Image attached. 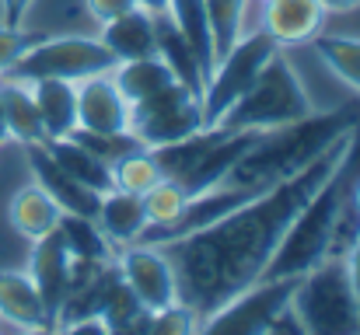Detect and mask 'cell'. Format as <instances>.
<instances>
[{"mask_svg":"<svg viewBox=\"0 0 360 335\" xmlns=\"http://www.w3.org/2000/svg\"><path fill=\"white\" fill-rule=\"evenodd\" d=\"M311 98L301 84V77L294 74V67L287 63V56L276 49L269 56V63L259 70V77L248 84V91L241 95L231 109L224 112L214 126L224 133H238V129H273L294 119L311 115ZM210 129V126H207Z\"/></svg>","mask_w":360,"mask_h":335,"instance_id":"4","label":"cell"},{"mask_svg":"<svg viewBox=\"0 0 360 335\" xmlns=\"http://www.w3.org/2000/svg\"><path fill=\"white\" fill-rule=\"evenodd\" d=\"M70 258L77 262H112L116 258V248L112 241L98 230V223L91 217H77V214H63L60 223H56Z\"/></svg>","mask_w":360,"mask_h":335,"instance_id":"24","label":"cell"},{"mask_svg":"<svg viewBox=\"0 0 360 335\" xmlns=\"http://www.w3.org/2000/svg\"><path fill=\"white\" fill-rule=\"evenodd\" d=\"M276 53V42L266 32H255L248 39H238L210 70L200 109H203V126H214L224 112L238 102L248 91V84L259 77V70L269 63V56Z\"/></svg>","mask_w":360,"mask_h":335,"instance_id":"6","label":"cell"},{"mask_svg":"<svg viewBox=\"0 0 360 335\" xmlns=\"http://www.w3.org/2000/svg\"><path fill=\"white\" fill-rule=\"evenodd\" d=\"M200 129H203L200 98L179 81L168 84L165 91H158L154 98H147V102L129 109V133L147 150L175 143V140H186V136H193Z\"/></svg>","mask_w":360,"mask_h":335,"instance_id":"7","label":"cell"},{"mask_svg":"<svg viewBox=\"0 0 360 335\" xmlns=\"http://www.w3.org/2000/svg\"><path fill=\"white\" fill-rule=\"evenodd\" d=\"M154 25H158V56L172 67L179 84H186L196 98H203L207 77H203V67H200L193 46L186 42V35L175 28V21L168 14H154Z\"/></svg>","mask_w":360,"mask_h":335,"instance_id":"20","label":"cell"},{"mask_svg":"<svg viewBox=\"0 0 360 335\" xmlns=\"http://www.w3.org/2000/svg\"><path fill=\"white\" fill-rule=\"evenodd\" d=\"M315 49L326 60V67L360 91V39L350 35H315Z\"/></svg>","mask_w":360,"mask_h":335,"instance_id":"26","label":"cell"},{"mask_svg":"<svg viewBox=\"0 0 360 335\" xmlns=\"http://www.w3.org/2000/svg\"><path fill=\"white\" fill-rule=\"evenodd\" d=\"M95 223H98V230H102L112 244H133V241H140V234H143V227H147L143 199H140L136 192L112 189V192L102 196Z\"/></svg>","mask_w":360,"mask_h":335,"instance_id":"18","label":"cell"},{"mask_svg":"<svg viewBox=\"0 0 360 335\" xmlns=\"http://www.w3.org/2000/svg\"><path fill=\"white\" fill-rule=\"evenodd\" d=\"M28 88H32L35 109L42 115L46 140H63L77 129V88L70 81L42 77V81H32Z\"/></svg>","mask_w":360,"mask_h":335,"instance_id":"16","label":"cell"},{"mask_svg":"<svg viewBox=\"0 0 360 335\" xmlns=\"http://www.w3.org/2000/svg\"><path fill=\"white\" fill-rule=\"evenodd\" d=\"M245 4L248 0H207V18H210V35H214V56L217 60L241 39Z\"/></svg>","mask_w":360,"mask_h":335,"instance_id":"28","label":"cell"},{"mask_svg":"<svg viewBox=\"0 0 360 335\" xmlns=\"http://www.w3.org/2000/svg\"><path fill=\"white\" fill-rule=\"evenodd\" d=\"M70 269H74V258H70L60 230H49V234L32 241L28 276H32L46 311L53 315V322H56V315H60V308H63V301L70 294Z\"/></svg>","mask_w":360,"mask_h":335,"instance_id":"10","label":"cell"},{"mask_svg":"<svg viewBox=\"0 0 360 335\" xmlns=\"http://www.w3.org/2000/svg\"><path fill=\"white\" fill-rule=\"evenodd\" d=\"M193 329H200V315L179 301V304H172V308L150 311L143 332H193Z\"/></svg>","mask_w":360,"mask_h":335,"instance_id":"29","label":"cell"},{"mask_svg":"<svg viewBox=\"0 0 360 335\" xmlns=\"http://www.w3.org/2000/svg\"><path fill=\"white\" fill-rule=\"evenodd\" d=\"M290 311L311 335H360V308L347 255H326L308 272H301Z\"/></svg>","mask_w":360,"mask_h":335,"instance_id":"3","label":"cell"},{"mask_svg":"<svg viewBox=\"0 0 360 335\" xmlns=\"http://www.w3.org/2000/svg\"><path fill=\"white\" fill-rule=\"evenodd\" d=\"M63 217V210L56 206V199L39 185V182H28L21 185L14 196H11V206H7V221L18 234L25 237H42L49 230H56V223Z\"/></svg>","mask_w":360,"mask_h":335,"instance_id":"17","label":"cell"},{"mask_svg":"<svg viewBox=\"0 0 360 335\" xmlns=\"http://www.w3.org/2000/svg\"><path fill=\"white\" fill-rule=\"evenodd\" d=\"M326 11H354V7H360V0H319Z\"/></svg>","mask_w":360,"mask_h":335,"instance_id":"34","label":"cell"},{"mask_svg":"<svg viewBox=\"0 0 360 335\" xmlns=\"http://www.w3.org/2000/svg\"><path fill=\"white\" fill-rule=\"evenodd\" d=\"M0 318L7 325L28 329V332L56 329V322L46 311V304H42L32 276L21 272V269H0Z\"/></svg>","mask_w":360,"mask_h":335,"instance_id":"13","label":"cell"},{"mask_svg":"<svg viewBox=\"0 0 360 335\" xmlns=\"http://www.w3.org/2000/svg\"><path fill=\"white\" fill-rule=\"evenodd\" d=\"M357 122L350 109L336 112H311L304 119L262 129L259 140L235 161V168L224 175L221 185H238V189H269L294 171H301L308 161H315L340 133H347Z\"/></svg>","mask_w":360,"mask_h":335,"instance_id":"2","label":"cell"},{"mask_svg":"<svg viewBox=\"0 0 360 335\" xmlns=\"http://www.w3.org/2000/svg\"><path fill=\"white\" fill-rule=\"evenodd\" d=\"M25 150H28V164H32L35 182L56 199V206L63 214H77V217H91L95 221L102 196L95 189L81 185L63 164H56V157L46 150V143H25Z\"/></svg>","mask_w":360,"mask_h":335,"instance_id":"11","label":"cell"},{"mask_svg":"<svg viewBox=\"0 0 360 335\" xmlns=\"http://www.w3.org/2000/svg\"><path fill=\"white\" fill-rule=\"evenodd\" d=\"M158 178H165V175H161V168H158V161L147 147H136V150L122 154L120 161H112V185L122 192L143 196Z\"/></svg>","mask_w":360,"mask_h":335,"instance_id":"25","label":"cell"},{"mask_svg":"<svg viewBox=\"0 0 360 335\" xmlns=\"http://www.w3.org/2000/svg\"><path fill=\"white\" fill-rule=\"evenodd\" d=\"M0 105H4V122H7L11 140H18V143H42L46 140L42 115L35 109L32 88L25 81L4 77L0 81Z\"/></svg>","mask_w":360,"mask_h":335,"instance_id":"21","label":"cell"},{"mask_svg":"<svg viewBox=\"0 0 360 335\" xmlns=\"http://www.w3.org/2000/svg\"><path fill=\"white\" fill-rule=\"evenodd\" d=\"M11 133H7V122H4V105H0V143H7Z\"/></svg>","mask_w":360,"mask_h":335,"instance_id":"37","label":"cell"},{"mask_svg":"<svg viewBox=\"0 0 360 335\" xmlns=\"http://www.w3.org/2000/svg\"><path fill=\"white\" fill-rule=\"evenodd\" d=\"M140 199H143V210H147V227H165V223H175L182 217L189 192L175 178H158Z\"/></svg>","mask_w":360,"mask_h":335,"instance_id":"27","label":"cell"},{"mask_svg":"<svg viewBox=\"0 0 360 335\" xmlns=\"http://www.w3.org/2000/svg\"><path fill=\"white\" fill-rule=\"evenodd\" d=\"M168 18L175 21V28L193 46V53H196V60L203 67V77H210V70L217 67V56H214V35H210L207 0H168Z\"/></svg>","mask_w":360,"mask_h":335,"instance_id":"23","label":"cell"},{"mask_svg":"<svg viewBox=\"0 0 360 335\" xmlns=\"http://www.w3.org/2000/svg\"><path fill=\"white\" fill-rule=\"evenodd\" d=\"M116 56L105 49L102 39H84V35H63V39H39L4 77L14 81H42V77H56V81H84L95 74H112Z\"/></svg>","mask_w":360,"mask_h":335,"instance_id":"5","label":"cell"},{"mask_svg":"<svg viewBox=\"0 0 360 335\" xmlns=\"http://www.w3.org/2000/svg\"><path fill=\"white\" fill-rule=\"evenodd\" d=\"M102 42H105V49L116 56V63L154 56V53H158V25H154V14L143 11V7H133V11H126L120 18L105 21V25H102Z\"/></svg>","mask_w":360,"mask_h":335,"instance_id":"14","label":"cell"},{"mask_svg":"<svg viewBox=\"0 0 360 335\" xmlns=\"http://www.w3.org/2000/svg\"><path fill=\"white\" fill-rule=\"evenodd\" d=\"M35 42H39V39L28 35V32H21V25H0V77H4Z\"/></svg>","mask_w":360,"mask_h":335,"instance_id":"30","label":"cell"},{"mask_svg":"<svg viewBox=\"0 0 360 335\" xmlns=\"http://www.w3.org/2000/svg\"><path fill=\"white\" fill-rule=\"evenodd\" d=\"M0 11H4V25H21L25 14L32 11V0H0Z\"/></svg>","mask_w":360,"mask_h":335,"instance_id":"32","label":"cell"},{"mask_svg":"<svg viewBox=\"0 0 360 335\" xmlns=\"http://www.w3.org/2000/svg\"><path fill=\"white\" fill-rule=\"evenodd\" d=\"M350 136H354V126L340 133L301 171L269 185L255 199L241 203L238 210L224 214L221 221L207 223V227H196L175 241L158 244L175 269L179 301L200 315V325L207 315L224 308L235 294H241L262 276L269 255L276 251L294 214L308 203V196L322 182H329V175L347 157Z\"/></svg>","mask_w":360,"mask_h":335,"instance_id":"1","label":"cell"},{"mask_svg":"<svg viewBox=\"0 0 360 335\" xmlns=\"http://www.w3.org/2000/svg\"><path fill=\"white\" fill-rule=\"evenodd\" d=\"M297 280H301V276L255 280L252 287H245L241 294H235L224 308H217L214 315H207L200 329L241 332V335L269 332V325L276 322V315L290 308V297H294V290H297Z\"/></svg>","mask_w":360,"mask_h":335,"instance_id":"8","label":"cell"},{"mask_svg":"<svg viewBox=\"0 0 360 335\" xmlns=\"http://www.w3.org/2000/svg\"><path fill=\"white\" fill-rule=\"evenodd\" d=\"M112 81H116L120 95L129 102V109H133V105L154 98L158 91H165L168 84H175V74H172V67L154 53V56H143V60H122V63H116V67H112Z\"/></svg>","mask_w":360,"mask_h":335,"instance_id":"19","label":"cell"},{"mask_svg":"<svg viewBox=\"0 0 360 335\" xmlns=\"http://www.w3.org/2000/svg\"><path fill=\"white\" fill-rule=\"evenodd\" d=\"M350 203H354V210L360 214V175L354 178V185H350Z\"/></svg>","mask_w":360,"mask_h":335,"instance_id":"36","label":"cell"},{"mask_svg":"<svg viewBox=\"0 0 360 335\" xmlns=\"http://www.w3.org/2000/svg\"><path fill=\"white\" fill-rule=\"evenodd\" d=\"M326 7L319 0H266V35L276 46L308 42L319 35Z\"/></svg>","mask_w":360,"mask_h":335,"instance_id":"15","label":"cell"},{"mask_svg":"<svg viewBox=\"0 0 360 335\" xmlns=\"http://www.w3.org/2000/svg\"><path fill=\"white\" fill-rule=\"evenodd\" d=\"M42 143H46V150L56 157V164H63L81 185L95 189L98 196H105V192L116 189V185H112V168H109L102 157H95L88 147H81L77 140L63 136V140H42Z\"/></svg>","mask_w":360,"mask_h":335,"instance_id":"22","label":"cell"},{"mask_svg":"<svg viewBox=\"0 0 360 335\" xmlns=\"http://www.w3.org/2000/svg\"><path fill=\"white\" fill-rule=\"evenodd\" d=\"M133 7H136V0H88V11H91V18H95L98 25L120 18V14L133 11Z\"/></svg>","mask_w":360,"mask_h":335,"instance_id":"31","label":"cell"},{"mask_svg":"<svg viewBox=\"0 0 360 335\" xmlns=\"http://www.w3.org/2000/svg\"><path fill=\"white\" fill-rule=\"evenodd\" d=\"M347 269H350L354 297H357V308H360V234H357V241L350 244V251H347Z\"/></svg>","mask_w":360,"mask_h":335,"instance_id":"33","label":"cell"},{"mask_svg":"<svg viewBox=\"0 0 360 335\" xmlns=\"http://www.w3.org/2000/svg\"><path fill=\"white\" fill-rule=\"evenodd\" d=\"M136 7H143L150 14H168V0H136Z\"/></svg>","mask_w":360,"mask_h":335,"instance_id":"35","label":"cell"},{"mask_svg":"<svg viewBox=\"0 0 360 335\" xmlns=\"http://www.w3.org/2000/svg\"><path fill=\"white\" fill-rule=\"evenodd\" d=\"M77 129L129 133V102L120 95L112 74H95L77 81Z\"/></svg>","mask_w":360,"mask_h":335,"instance_id":"12","label":"cell"},{"mask_svg":"<svg viewBox=\"0 0 360 335\" xmlns=\"http://www.w3.org/2000/svg\"><path fill=\"white\" fill-rule=\"evenodd\" d=\"M116 265H120L122 283L133 290V297L147 311H161V308L179 304L175 269L158 244H140V241L122 244V251H116Z\"/></svg>","mask_w":360,"mask_h":335,"instance_id":"9","label":"cell"}]
</instances>
